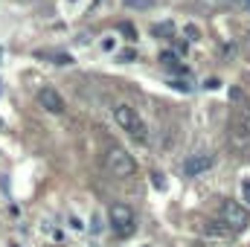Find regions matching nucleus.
I'll use <instances>...</instances> for the list:
<instances>
[{
	"label": "nucleus",
	"mask_w": 250,
	"mask_h": 247,
	"mask_svg": "<svg viewBox=\"0 0 250 247\" xmlns=\"http://www.w3.org/2000/svg\"><path fill=\"white\" fill-rule=\"evenodd\" d=\"M114 123L120 125L123 131H128L137 143H146L148 140V131H146V123L137 117V111L131 105H117L114 108Z\"/></svg>",
	"instance_id": "obj_1"
},
{
	"label": "nucleus",
	"mask_w": 250,
	"mask_h": 247,
	"mask_svg": "<svg viewBox=\"0 0 250 247\" xmlns=\"http://www.w3.org/2000/svg\"><path fill=\"white\" fill-rule=\"evenodd\" d=\"M108 221H111L114 236H120V239H128V236L137 230L134 209H131V206H125V204H114V206L108 209Z\"/></svg>",
	"instance_id": "obj_2"
},
{
	"label": "nucleus",
	"mask_w": 250,
	"mask_h": 247,
	"mask_svg": "<svg viewBox=\"0 0 250 247\" xmlns=\"http://www.w3.org/2000/svg\"><path fill=\"white\" fill-rule=\"evenodd\" d=\"M221 224L230 233H245L250 224V212L242 204H236V201H224L221 204Z\"/></svg>",
	"instance_id": "obj_3"
},
{
	"label": "nucleus",
	"mask_w": 250,
	"mask_h": 247,
	"mask_svg": "<svg viewBox=\"0 0 250 247\" xmlns=\"http://www.w3.org/2000/svg\"><path fill=\"white\" fill-rule=\"evenodd\" d=\"M105 169L114 175V178H131L134 172H137V163H134V157L125 151V148H111L108 154H105Z\"/></svg>",
	"instance_id": "obj_4"
},
{
	"label": "nucleus",
	"mask_w": 250,
	"mask_h": 247,
	"mask_svg": "<svg viewBox=\"0 0 250 247\" xmlns=\"http://www.w3.org/2000/svg\"><path fill=\"white\" fill-rule=\"evenodd\" d=\"M230 137H233L236 145H245V143L250 140V111L245 108V105L236 108L233 117H230Z\"/></svg>",
	"instance_id": "obj_5"
},
{
	"label": "nucleus",
	"mask_w": 250,
	"mask_h": 247,
	"mask_svg": "<svg viewBox=\"0 0 250 247\" xmlns=\"http://www.w3.org/2000/svg\"><path fill=\"white\" fill-rule=\"evenodd\" d=\"M212 163H215V157H212L209 151H204V154H192V157L184 160V175H187V178H195V175L212 169Z\"/></svg>",
	"instance_id": "obj_6"
},
{
	"label": "nucleus",
	"mask_w": 250,
	"mask_h": 247,
	"mask_svg": "<svg viewBox=\"0 0 250 247\" xmlns=\"http://www.w3.org/2000/svg\"><path fill=\"white\" fill-rule=\"evenodd\" d=\"M38 105H41L44 111H50V114H62L64 111L62 93L53 90V87H41V90H38Z\"/></svg>",
	"instance_id": "obj_7"
},
{
	"label": "nucleus",
	"mask_w": 250,
	"mask_h": 247,
	"mask_svg": "<svg viewBox=\"0 0 250 247\" xmlns=\"http://www.w3.org/2000/svg\"><path fill=\"white\" fill-rule=\"evenodd\" d=\"M160 64H163V67H172V70H184V67L178 64V56H175V53H160Z\"/></svg>",
	"instance_id": "obj_8"
},
{
	"label": "nucleus",
	"mask_w": 250,
	"mask_h": 247,
	"mask_svg": "<svg viewBox=\"0 0 250 247\" xmlns=\"http://www.w3.org/2000/svg\"><path fill=\"white\" fill-rule=\"evenodd\" d=\"M128 6H137V9H148L151 6V0H125Z\"/></svg>",
	"instance_id": "obj_9"
},
{
	"label": "nucleus",
	"mask_w": 250,
	"mask_h": 247,
	"mask_svg": "<svg viewBox=\"0 0 250 247\" xmlns=\"http://www.w3.org/2000/svg\"><path fill=\"white\" fill-rule=\"evenodd\" d=\"M242 195H245V201H248V206H250V181L242 184Z\"/></svg>",
	"instance_id": "obj_10"
},
{
	"label": "nucleus",
	"mask_w": 250,
	"mask_h": 247,
	"mask_svg": "<svg viewBox=\"0 0 250 247\" xmlns=\"http://www.w3.org/2000/svg\"><path fill=\"white\" fill-rule=\"evenodd\" d=\"M172 87H178V90H189L187 82H172Z\"/></svg>",
	"instance_id": "obj_11"
},
{
	"label": "nucleus",
	"mask_w": 250,
	"mask_h": 247,
	"mask_svg": "<svg viewBox=\"0 0 250 247\" xmlns=\"http://www.w3.org/2000/svg\"><path fill=\"white\" fill-rule=\"evenodd\" d=\"M239 6H245V9H250V0H236Z\"/></svg>",
	"instance_id": "obj_12"
},
{
	"label": "nucleus",
	"mask_w": 250,
	"mask_h": 247,
	"mask_svg": "<svg viewBox=\"0 0 250 247\" xmlns=\"http://www.w3.org/2000/svg\"><path fill=\"white\" fill-rule=\"evenodd\" d=\"M248 47H250V35H248Z\"/></svg>",
	"instance_id": "obj_13"
},
{
	"label": "nucleus",
	"mask_w": 250,
	"mask_h": 247,
	"mask_svg": "<svg viewBox=\"0 0 250 247\" xmlns=\"http://www.w3.org/2000/svg\"><path fill=\"white\" fill-rule=\"evenodd\" d=\"M12 247H18V245H12Z\"/></svg>",
	"instance_id": "obj_14"
}]
</instances>
